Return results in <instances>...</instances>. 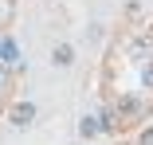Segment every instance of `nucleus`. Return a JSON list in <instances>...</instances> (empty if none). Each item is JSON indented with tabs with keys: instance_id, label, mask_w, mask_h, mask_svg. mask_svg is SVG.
I'll list each match as a JSON object with an SVG mask.
<instances>
[{
	"instance_id": "423d86ee",
	"label": "nucleus",
	"mask_w": 153,
	"mask_h": 145,
	"mask_svg": "<svg viewBox=\"0 0 153 145\" xmlns=\"http://www.w3.org/2000/svg\"><path fill=\"white\" fill-rule=\"evenodd\" d=\"M0 86H4V75H0Z\"/></svg>"
},
{
	"instance_id": "f257e3e1",
	"label": "nucleus",
	"mask_w": 153,
	"mask_h": 145,
	"mask_svg": "<svg viewBox=\"0 0 153 145\" xmlns=\"http://www.w3.org/2000/svg\"><path fill=\"white\" fill-rule=\"evenodd\" d=\"M51 63H55V67H71V63H75V47H71V43H59V47L51 51Z\"/></svg>"
},
{
	"instance_id": "39448f33",
	"label": "nucleus",
	"mask_w": 153,
	"mask_h": 145,
	"mask_svg": "<svg viewBox=\"0 0 153 145\" xmlns=\"http://www.w3.org/2000/svg\"><path fill=\"white\" fill-rule=\"evenodd\" d=\"M145 82H149V86H153V71H145Z\"/></svg>"
},
{
	"instance_id": "20e7f679",
	"label": "nucleus",
	"mask_w": 153,
	"mask_h": 145,
	"mask_svg": "<svg viewBox=\"0 0 153 145\" xmlns=\"http://www.w3.org/2000/svg\"><path fill=\"white\" fill-rule=\"evenodd\" d=\"M141 145H153V129H145V133H141Z\"/></svg>"
},
{
	"instance_id": "7ed1b4c3",
	"label": "nucleus",
	"mask_w": 153,
	"mask_h": 145,
	"mask_svg": "<svg viewBox=\"0 0 153 145\" xmlns=\"http://www.w3.org/2000/svg\"><path fill=\"white\" fill-rule=\"evenodd\" d=\"M79 133H82V137H94V133H98V126H94V118H82V126H79Z\"/></svg>"
},
{
	"instance_id": "f03ea898",
	"label": "nucleus",
	"mask_w": 153,
	"mask_h": 145,
	"mask_svg": "<svg viewBox=\"0 0 153 145\" xmlns=\"http://www.w3.org/2000/svg\"><path fill=\"white\" fill-rule=\"evenodd\" d=\"M12 118H16V126H27V122L36 118V106H32V102H24V106H16V110H12Z\"/></svg>"
}]
</instances>
